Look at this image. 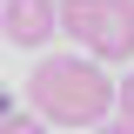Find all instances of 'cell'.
<instances>
[{
  "label": "cell",
  "instance_id": "3957f363",
  "mask_svg": "<svg viewBox=\"0 0 134 134\" xmlns=\"http://www.w3.org/2000/svg\"><path fill=\"white\" fill-rule=\"evenodd\" d=\"M0 34L14 47H47L54 40V0H0Z\"/></svg>",
  "mask_w": 134,
  "mask_h": 134
},
{
  "label": "cell",
  "instance_id": "277c9868",
  "mask_svg": "<svg viewBox=\"0 0 134 134\" xmlns=\"http://www.w3.org/2000/svg\"><path fill=\"white\" fill-rule=\"evenodd\" d=\"M0 134H47V121H40V114H7Z\"/></svg>",
  "mask_w": 134,
  "mask_h": 134
},
{
  "label": "cell",
  "instance_id": "8992f818",
  "mask_svg": "<svg viewBox=\"0 0 134 134\" xmlns=\"http://www.w3.org/2000/svg\"><path fill=\"white\" fill-rule=\"evenodd\" d=\"M94 134H134V127H127V121H100Z\"/></svg>",
  "mask_w": 134,
  "mask_h": 134
},
{
  "label": "cell",
  "instance_id": "5b68a950",
  "mask_svg": "<svg viewBox=\"0 0 134 134\" xmlns=\"http://www.w3.org/2000/svg\"><path fill=\"white\" fill-rule=\"evenodd\" d=\"M114 107H121V121L134 127V74H127V81H114Z\"/></svg>",
  "mask_w": 134,
  "mask_h": 134
},
{
  "label": "cell",
  "instance_id": "52a82bcc",
  "mask_svg": "<svg viewBox=\"0 0 134 134\" xmlns=\"http://www.w3.org/2000/svg\"><path fill=\"white\" fill-rule=\"evenodd\" d=\"M7 114H14V94H7V81H0V121H7Z\"/></svg>",
  "mask_w": 134,
  "mask_h": 134
},
{
  "label": "cell",
  "instance_id": "7a4b0ae2",
  "mask_svg": "<svg viewBox=\"0 0 134 134\" xmlns=\"http://www.w3.org/2000/svg\"><path fill=\"white\" fill-rule=\"evenodd\" d=\"M54 34H67L94 67L134 60V0H54Z\"/></svg>",
  "mask_w": 134,
  "mask_h": 134
},
{
  "label": "cell",
  "instance_id": "6da1fadb",
  "mask_svg": "<svg viewBox=\"0 0 134 134\" xmlns=\"http://www.w3.org/2000/svg\"><path fill=\"white\" fill-rule=\"evenodd\" d=\"M27 100L47 127H100L114 107V81L87 54H47L27 81Z\"/></svg>",
  "mask_w": 134,
  "mask_h": 134
}]
</instances>
